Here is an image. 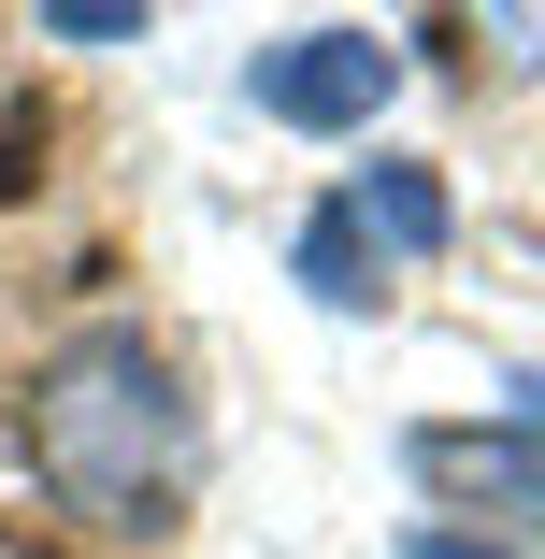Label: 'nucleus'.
I'll use <instances>...</instances> for the list:
<instances>
[{
    "label": "nucleus",
    "mask_w": 545,
    "mask_h": 559,
    "mask_svg": "<svg viewBox=\"0 0 545 559\" xmlns=\"http://www.w3.org/2000/svg\"><path fill=\"white\" fill-rule=\"evenodd\" d=\"M15 444L72 531H173L187 516V474H201V416L173 388V359L144 330H72V345L29 359V402H15Z\"/></svg>",
    "instance_id": "obj_1"
},
{
    "label": "nucleus",
    "mask_w": 545,
    "mask_h": 559,
    "mask_svg": "<svg viewBox=\"0 0 545 559\" xmlns=\"http://www.w3.org/2000/svg\"><path fill=\"white\" fill-rule=\"evenodd\" d=\"M245 100H259L273 130L345 144V130H374L388 100H402V44H374V29H287V44H259Z\"/></svg>",
    "instance_id": "obj_2"
},
{
    "label": "nucleus",
    "mask_w": 545,
    "mask_h": 559,
    "mask_svg": "<svg viewBox=\"0 0 545 559\" xmlns=\"http://www.w3.org/2000/svg\"><path fill=\"white\" fill-rule=\"evenodd\" d=\"M345 201V230L374 245V273H416V259H446V187H430L416 158H374L359 187H331Z\"/></svg>",
    "instance_id": "obj_3"
},
{
    "label": "nucleus",
    "mask_w": 545,
    "mask_h": 559,
    "mask_svg": "<svg viewBox=\"0 0 545 559\" xmlns=\"http://www.w3.org/2000/svg\"><path fill=\"white\" fill-rule=\"evenodd\" d=\"M301 287H316V301H345V316L388 287V273H374V245L345 230V201H316V215H301Z\"/></svg>",
    "instance_id": "obj_4"
},
{
    "label": "nucleus",
    "mask_w": 545,
    "mask_h": 559,
    "mask_svg": "<svg viewBox=\"0 0 545 559\" xmlns=\"http://www.w3.org/2000/svg\"><path fill=\"white\" fill-rule=\"evenodd\" d=\"M58 44H144V0H44Z\"/></svg>",
    "instance_id": "obj_5"
},
{
    "label": "nucleus",
    "mask_w": 545,
    "mask_h": 559,
    "mask_svg": "<svg viewBox=\"0 0 545 559\" xmlns=\"http://www.w3.org/2000/svg\"><path fill=\"white\" fill-rule=\"evenodd\" d=\"M416 559H488V545H460V531H416Z\"/></svg>",
    "instance_id": "obj_6"
}]
</instances>
